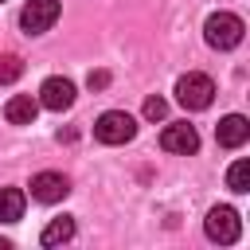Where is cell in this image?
<instances>
[{"mask_svg": "<svg viewBox=\"0 0 250 250\" xmlns=\"http://www.w3.org/2000/svg\"><path fill=\"white\" fill-rule=\"evenodd\" d=\"M164 113H168V102H164V98H148V102H145V117H148V121H160Z\"/></svg>", "mask_w": 250, "mask_h": 250, "instance_id": "obj_15", "label": "cell"}, {"mask_svg": "<svg viewBox=\"0 0 250 250\" xmlns=\"http://www.w3.org/2000/svg\"><path fill=\"white\" fill-rule=\"evenodd\" d=\"M133 133H137V121L125 109H105L94 121V137L102 145H125V141H133Z\"/></svg>", "mask_w": 250, "mask_h": 250, "instance_id": "obj_3", "label": "cell"}, {"mask_svg": "<svg viewBox=\"0 0 250 250\" xmlns=\"http://www.w3.org/2000/svg\"><path fill=\"white\" fill-rule=\"evenodd\" d=\"M227 188L230 191H250V160H234L230 168H227Z\"/></svg>", "mask_w": 250, "mask_h": 250, "instance_id": "obj_13", "label": "cell"}, {"mask_svg": "<svg viewBox=\"0 0 250 250\" xmlns=\"http://www.w3.org/2000/svg\"><path fill=\"white\" fill-rule=\"evenodd\" d=\"M39 105H43V109H55V113L70 109V105H74V82L51 74V78L39 86Z\"/></svg>", "mask_w": 250, "mask_h": 250, "instance_id": "obj_6", "label": "cell"}, {"mask_svg": "<svg viewBox=\"0 0 250 250\" xmlns=\"http://www.w3.org/2000/svg\"><path fill=\"white\" fill-rule=\"evenodd\" d=\"M160 148H164V152H180V156L195 152V148H199V133H195V125H188V121H172V125H164V133H160Z\"/></svg>", "mask_w": 250, "mask_h": 250, "instance_id": "obj_7", "label": "cell"}, {"mask_svg": "<svg viewBox=\"0 0 250 250\" xmlns=\"http://www.w3.org/2000/svg\"><path fill=\"white\" fill-rule=\"evenodd\" d=\"M23 203H27V195L20 188H0V223L23 219Z\"/></svg>", "mask_w": 250, "mask_h": 250, "instance_id": "obj_12", "label": "cell"}, {"mask_svg": "<svg viewBox=\"0 0 250 250\" xmlns=\"http://www.w3.org/2000/svg\"><path fill=\"white\" fill-rule=\"evenodd\" d=\"M203 230H207V238L211 242H234L238 238V230H242V223H238V211L234 207H211L207 211V219H203Z\"/></svg>", "mask_w": 250, "mask_h": 250, "instance_id": "obj_5", "label": "cell"}, {"mask_svg": "<svg viewBox=\"0 0 250 250\" xmlns=\"http://www.w3.org/2000/svg\"><path fill=\"white\" fill-rule=\"evenodd\" d=\"M66 191H70V180L62 172H39V176H31V199H39V203H59Z\"/></svg>", "mask_w": 250, "mask_h": 250, "instance_id": "obj_8", "label": "cell"}, {"mask_svg": "<svg viewBox=\"0 0 250 250\" xmlns=\"http://www.w3.org/2000/svg\"><path fill=\"white\" fill-rule=\"evenodd\" d=\"M35 113H39V102H35L31 94H16V98L4 102V117H8L12 125H31Z\"/></svg>", "mask_w": 250, "mask_h": 250, "instance_id": "obj_10", "label": "cell"}, {"mask_svg": "<svg viewBox=\"0 0 250 250\" xmlns=\"http://www.w3.org/2000/svg\"><path fill=\"white\" fill-rule=\"evenodd\" d=\"M20 74H23V59L20 55H0V86L16 82Z\"/></svg>", "mask_w": 250, "mask_h": 250, "instance_id": "obj_14", "label": "cell"}, {"mask_svg": "<svg viewBox=\"0 0 250 250\" xmlns=\"http://www.w3.org/2000/svg\"><path fill=\"white\" fill-rule=\"evenodd\" d=\"M211 98H215V82L207 74H199V70H191V74H184L176 82V102L184 109H207Z\"/></svg>", "mask_w": 250, "mask_h": 250, "instance_id": "obj_2", "label": "cell"}, {"mask_svg": "<svg viewBox=\"0 0 250 250\" xmlns=\"http://www.w3.org/2000/svg\"><path fill=\"white\" fill-rule=\"evenodd\" d=\"M70 238H74V219H70V215L51 219V223L43 227V234H39L43 246H59V242H70Z\"/></svg>", "mask_w": 250, "mask_h": 250, "instance_id": "obj_11", "label": "cell"}, {"mask_svg": "<svg viewBox=\"0 0 250 250\" xmlns=\"http://www.w3.org/2000/svg\"><path fill=\"white\" fill-rule=\"evenodd\" d=\"M215 141H219L223 148H242V145L250 141V121H246L242 113H227V117L215 125Z\"/></svg>", "mask_w": 250, "mask_h": 250, "instance_id": "obj_9", "label": "cell"}, {"mask_svg": "<svg viewBox=\"0 0 250 250\" xmlns=\"http://www.w3.org/2000/svg\"><path fill=\"white\" fill-rule=\"evenodd\" d=\"M105 82H109V74H105V70H94V74H90V90H102Z\"/></svg>", "mask_w": 250, "mask_h": 250, "instance_id": "obj_16", "label": "cell"}, {"mask_svg": "<svg viewBox=\"0 0 250 250\" xmlns=\"http://www.w3.org/2000/svg\"><path fill=\"white\" fill-rule=\"evenodd\" d=\"M0 4H4V0H0Z\"/></svg>", "mask_w": 250, "mask_h": 250, "instance_id": "obj_17", "label": "cell"}, {"mask_svg": "<svg viewBox=\"0 0 250 250\" xmlns=\"http://www.w3.org/2000/svg\"><path fill=\"white\" fill-rule=\"evenodd\" d=\"M242 31H246V23H242L234 12H215V16H207V23H203V39H207L215 51L238 47V43H242Z\"/></svg>", "mask_w": 250, "mask_h": 250, "instance_id": "obj_1", "label": "cell"}, {"mask_svg": "<svg viewBox=\"0 0 250 250\" xmlns=\"http://www.w3.org/2000/svg\"><path fill=\"white\" fill-rule=\"evenodd\" d=\"M59 0H27L23 4V12H20V27L27 31V35H43V31H51L55 27V20H59Z\"/></svg>", "mask_w": 250, "mask_h": 250, "instance_id": "obj_4", "label": "cell"}]
</instances>
